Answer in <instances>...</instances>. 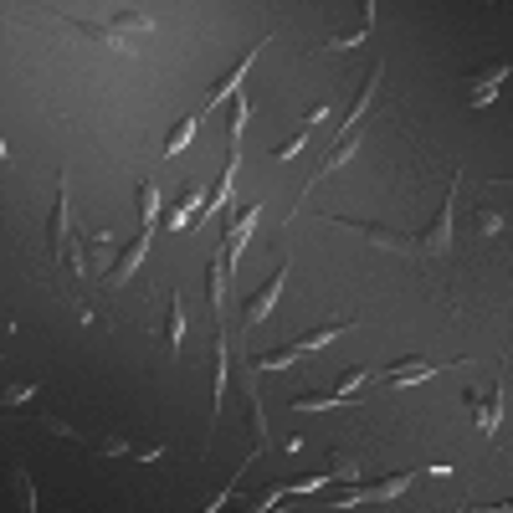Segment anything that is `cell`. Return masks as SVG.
Returning a JSON list of instances; mask_svg holds the SVG:
<instances>
[{"mask_svg": "<svg viewBox=\"0 0 513 513\" xmlns=\"http://www.w3.org/2000/svg\"><path fill=\"white\" fill-rule=\"evenodd\" d=\"M62 21L72 26V32H82L88 42H103V47H113V51H128V36L154 26L145 11H118L113 21H78V16H62Z\"/></svg>", "mask_w": 513, "mask_h": 513, "instance_id": "1", "label": "cell"}, {"mask_svg": "<svg viewBox=\"0 0 513 513\" xmlns=\"http://www.w3.org/2000/svg\"><path fill=\"white\" fill-rule=\"evenodd\" d=\"M462 170H452V185H447V195H442V210L432 216V226L416 237V252L421 256H442L452 247V216H457V191H462Z\"/></svg>", "mask_w": 513, "mask_h": 513, "instance_id": "2", "label": "cell"}, {"mask_svg": "<svg viewBox=\"0 0 513 513\" xmlns=\"http://www.w3.org/2000/svg\"><path fill=\"white\" fill-rule=\"evenodd\" d=\"M67 221H72V206H67V170L57 175V206H51V221H47V262L51 273L67 262Z\"/></svg>", "mask_w": 513, "mask_h": 513, "instance_id": "3", "label": "cell"}, {"mask_svg": "<svg viewBox=\"0 0 513 513\" xmlns=\"http://www.w3.org/2000/svg\"><path fill=\"white\" fill-rule=\"evenodd\" d=\"M283 283H288V262H283V267H277V273L267 277V283H262V288H256L247 303H241V334H256V323L273 313V303H277V293H283Z\"/></svg>", "mask_w": 513, "mask_h": 513, "instance_id": "4", "label": "cell"}, {"mask_svg": "<svg viewBox=\"0 0 513 513\" xmlns=\"http://www.w3.org/2000/svg\"><path fill=\"white\" fill-rule=\"evenodd\" d=\"M513 62H488L482 72H472V78H462V98H467V108H488L498 98V88L508 82Z\"/></svg>", "mask_w": 513, "mask_h": 513, "instance_id": "5", "label": "cell"}, {"mask_svg": "<svg viewBox=\"0 0 513 513\" xmlns=\"http://www.w3.org/2000/svg\"><path fill=\"white\" fill-rule=\"evenodd\" d=\"M329 221L354 226L359 237L375 241V247H385V252H416V237H406V231H396V226H375V221H359V216H339V210H329Z\"/></svg>", "mask_w": 513, "mask_h": 513, "instance_id": "6", "label": "cell"}, {"mask_svg": "<svg viewBox=\"0 0 513 513\" xmlns=\"http://www.w3.org/2000/svg\"><path fill=\"white\" fill-rule=\"evenodd\" d=\"M149 241H154V221H139V237L128 241L124 252H118V262H113L108 273H103V288H124L128 277H134V267H139V262H145Z\"/></svg>", "mask_w": 513, "mask_h": 513, "instance_id": "7", "label": "cell"}, {"mask_svg": "<svg viewBox=\"0 0 513 513\" xmlns=\"http://www.w3.org/2000/svg\"><path fill=\"white\" fill-rule=\"evenodd\" d=\"M411 482H416V472H390V478H380V482L350 488V493L339 498V508H359V503H390V498H401Z\"/></svg>", "mask_w": 513, "mask_h": 513, "instance_id": "8", "label": "cell"}, {"mask_svg": "<svg viewBox=\"0 0 513 513\" xmlns=\"http://www.w3.org/2000/svg\"><path fill=\"white\" fill-rule=\"evenodd\" d=\"M442 369H457V359H421V354H411L401 365L380 369V380L385 385H421V380H432V375H442Z\"/></svg>", "mask_w": 513, "mask_h": 513, "instance_id": "9", "label": "cell"}, {"mask_svg": "<svg viewBox=\"0 0 513 513\" xmlns=\"http://www.w3.org/2000/svg\"><path fill=\"white\" fill-rule=\"evenodd\" d=\"M256 216H262V201H256V206H241L237 216H231V226H226V256H221L226 277L237 273V262H241V247H247V237H252Z\"/></svg>", "mask_w": 513, "mask_h": 513, "instance_id": "10", "label": "cell"}, {"mask_svg": "<svg viewBox=\"0 0 513 513\" xmlns=\"http://www.w3.org/2000/svg\"><path fill=\"white\" fill-rule=\"evenodd\" d=\"M267 42H273V36H262V42H256L252 51H241V62L231 67V72H226V78H216V82H210V88H206V98H201V103H195V108H201V113H210V108H216V103H221V98H231V93H237V82L247 78V67L256 62V51L267 47Z\"/></svg>", "mask_w": 513, "mask_h": 513, "instance_id": "11", "label": "cell"}, {"mask_svg": "<svg viewBox=\"0 0 513 513\" xmlns=\"http://www.w3.org/2000/svg\"><path fill=\"white\" fill-rule=\"evenodd\" d=\"M467 406H472V421L482 426V436H493L498 416H503V385H493L488 396H482V390H467Z\"/></svg>", "mask_w": 513, "mask_h": 513, "instance_id": "12", "label": "cell"}, {"mask_svg": "<svg viewBox=\"0 0 513 513\" xmlns=\"http://www.w3.org/2000/svg\"><path fill=\"white\" fill-rule=\"evenodd\" d=\"M354 149H359V128H339V139H334V145H329V154H323V160H319V170H313V180H323V175H329V170H334V164H344V160H350V154H354ZM313 180H308V185H313ZM308 185H303V191H298V195H308Z\"/></svg>", "mask_w": 513, "mask_h": 513, "instance_id": "13", "label": "cell"}, {"mask_svg": "<svg viewBox=\"0 0 513 513\" xmlns=\"http://www.w3.org/2000/svg\"><path fill=\"white\" fill-rule=\"evenodd\" d=\"M369 32H375V5L365 0V5H359V21H354L350 32H334L329 42H319L313 51H344V47H354V42H365Z\"/></svg>", "mask_w": 513, "mask_h": 513, "instance_id": "14", "label": "cell"}, {"mask_svg": "<svg viewBox=\"0 0 513 513\" xmlns=\"http://www.w3.org/2000/svg\"><path fill=\"white\" fill-rule=\"evenodd\" d=\"M380 78H385V62H375L365 72V82H359V93H354V108H350V118H344V128H359V113L375 103V93H380Z\"/></svg>", "mask_w": 513, "mask_h": 513, "instance_id": "15", "label": "cell"}, {"mask_svg": "<svg viewBox=\"0 0 513 513\" xmlns=\"http://www.w3.org/2000/svg\"><path fill=\"white\" fill-rule=\"evenodd\" d=\"M350 329H359V319H339V323H319V329H308L303 339H293V344H298V350H323V344H329V339H339V334H350Z\"/></svg>", "mask_w": 513, "mask_h": 513, "instance_id": "16", "label": "cell"}, {"mask_svg": "<svg viewBox=\"0 0 513 513\" xmlns=\"http://www.w3.org/2000/svg\"><path fill=\"white\" fill-rule=\"evenodd\" d=\"M329 406H354V396H344V390H308V396H293V411H329Z\"/></svg>", "mask_w": 513, "mask_h": 513, "instance_id": "17", "label": "cell"}, {"mask_svg": "<svg viewBox=\"0 0 513 513\" xmlns=\"http://www.w3.org/2000/svg\"><path fill=\"white\" fill-rule=\"evenodd\" d=\"M206 201H210V195L201 191V185H195V191L185 195V201H180V206L170 210V216H164V226H170V231H180V226H191V221H195V210H206Z\"/></svg>", "mask_w": 513, "mask_h": 513, "instance_id": "18", "label": "cell"}, {"mask_svg": "<svg viewBox=\"0 0 513 513\" xmlns=\"http://www.w3.org/2000/svg\"><path fill=\"white\" fill-rule=\"evenodd\" d=\"M226 375H231V354H226V339L216 329V390H210V421L221 416V390H226Z\"/></svg>", "mask_w": 513, "mask_h": 513, "instance_id": "19", "label": "cell"}, {"mask_svg": "<svg viewBox=\"0 0 513 513\" xmlns=\"http://www.w3.org/2000/svg\"><path fill=\"white\" fill-rule=\"evenodd\" d=\"M180 334H185V303H180V293L170 298V308H164V350L180 354Z\"/></svg>", "mask_w": 513, "mask_h": 513, "instance_id": "20", "label": "cell"}, {"mask_svg": "<svg viewBox=\"0 0 513 513\" xmlns=\"http://www.w3.org/2000/svg\"><path fill=\"white\" fill-rule=\"evenodd\" d=\"M298 344H283V350H267V354H252V359H247V369H256V375H262V369H288L293 359H298Z\"/></svg>", "mask_w": 513, "mask_h": 513, "instance_id": "21", "label": "cell"}, {"mask_svg": "<svg viewBox=\"0 0 513 513\" xmlns=\"http://www.w3.org/2000/svg\"><path fill=\"white\" fill-rule=\"evenodd\" d=\"M498 231H508V216L493 206H478L472 210V237H498Z\"/></svg>", "mask_w": 513, "mask_h": 513, "instance_id": "22", "label": "cell"}, {"mask_svg": "<svg viewBox=\"0 0 513 513\" xmlns=\"http://www.w3.org/2000/svg\"><path fill=\"white\" fill-rule=\"evenodd\" d=\"M201 118H206L201 108H191V113H185V124H180L175 134H170V139H164V154H180V149L191 145V134H195V124H201Z\"/></svg>", "mask_w": 513, "mask_h": 513, "instance_id": "23", "label": "cell"}, {"mask_svg": "<svg viewBox=\"0 0 513 513\" xmlns=\"http://www.w3.org/2000/svg\"><path fill=\"white\" fill-rule=\"evenodd\" d=\"M206 293H210V308L221 313V303H226V267L221 262H210L206 267Z\"/></svg>", "mask_w": 513, "mask_h": 513, "instance_id": "24", "label": "cell"}, {"mask_svg": "<svg viewBox=\"0 0 513 513\" xmlns=\"http://www.w3.org/2000/svg\"><path fill=\"white\" fill-rule=\"evenodd\" d=\"M139 221H160V191H154V180H139Z\"/></svg>", "mask_w": 513, "mask_h": 513, "instance_id": "25", "label": "cell"}, {"mask_svg": "<svg viewBox=\"0 0 513 513\" xmlns=\"http://www.w3.org/2000/svg\"><path fill=\"white\" fill-rule=\"evenodd\" d=\"M88 447H93V457H128V447H134V442H124V436H98V442H88Z\"/></svg>", "mask_w": 513, "mask_h": 513, "instance_id": "26", "label": "cell"}, {"mask_svg": "<svg viewBox=\"0 0 513 513\" xmlns=\"http://www.w3.org/2000/svg\"><path fill=\"white\" fill-rule=\"evenodd\" d=\"M11 488H16L21 508H26V513H36V488H32V478H26L21 467H11Z\"/></svg>", "mask_w": 513, "mask_h": 513, "instance_id": "27", "label": "cell"}, {"mask_svg": "<svg viewBox=\"0 0 513 513\" xmlns=\"http://www.w3.org/2000/svg\"><path fill=\"white\" fill-rule=\"evenodd\" d=\"M32 396H36V385H32V380H16V385H5V396H0V406L11 411V406H26Z\"/></svg>", "mask_w": 513, "mask_h": 513, "instance_id": "28", "label": "cell"}, {"mask_svg": "<svg viewBox=\"0 0 513 513\" xmlns=\"http://www.w3.org/2000/svg\"><path fill=\"white\" fill-rule=\"evenodd\" d=\"M308 149V128H298L293 139H283V145H273V160H293V154H303Z\"/></svg>", "mask_w": 513, "mask_h": 513, "instance_id": "29", "label": "cell"}, {"mask_svg": "<svg viewBox=\"0 0 513 513\" xmlns=\"http://www.w3.org/2000/svg\"><path fill=\"white\" fill-rule=\"evenodd\" d=\"M369 380V369L365 365H359V369H344V375H339V385H334V390H344V396H354V390H359V385H365Z\"/></svg>", "mask_w": 513, "mask_h": 513, "instance_id": "30", "label": "cell"}, {"mask_svg": "<svg viewBox=\"0 0 513 513\" xmlns=\"http://www.w3.org/2000/svg\"><path fill=\"white\" fill-rule=\"evenodd\" d=\"M36 426H42V432H51V436H67V442H82V436L72 432L67 421H57V416H36Z\"/></svg>", "mask_w": 513, "mask_h": 513, "instance_id": "31", "label": "cell"}, {"mask_svg": "<svg viewBox=\"0 0 513 513\" xmlns=\"http://www.w3.org/2000/svg\"><path fill=\"white\" fill-rule=\"evenodd\" d=\"M128 457H134V462H160L164 447H160V442H145V447H128Z\"/></svg>", "mask_w": 513, "mask_h": 513, "instance_id": "32", "label": "cell"}]
</instances>
